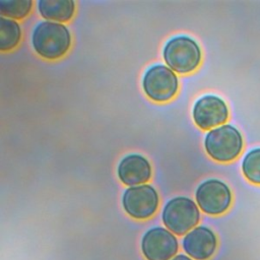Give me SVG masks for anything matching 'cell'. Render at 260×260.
Listing matches in <instances>:
<instances>
[{
	"label": "cell",
	"mask_w": 260,
	"mask_h": 260,
	"mask_svg": "<svg viewBox=\"0 0 260 260\" xmlns=\"http://www.w3.org/2000/svg\"><path fill=\"white\" fill-rule=\"evenodd\" d=\"M31 44L38 55L45 59L55 60L68 52L71 36L68 28L60 22L42 21L32 31Z\"/></svg>",
	"instance_id": "6da1fadb"
},
{
	"label": "cell",
	"mask_w": 260,
	"mask_h": 260,
	"mask_svg": "<svg viewBox=\"0 0 260 260\" xmlns=\"http://www.w3.org/2000/svg\"><path fill=\"white\" fill-rule=\"evenodd\" d=\"M204 147L211 158L226 162L239 156L243 148V138L234 126L221 125L206 134Z\"/></svg>",
	"instance_id": "7a4b0ae2"
},
{
	"label": "cell",
	"mask_w": 260,
	"mask_h": 260,
	"mask_svg": "<svg viewBox=\"0 0 260 260\" xmlns=\"http://www.w3.org/2000/svg\"><path fill=\"white\" fill-rule=\"evenodd\" d=\"M164 59L172 70L185 74L198 67L201 61V51L193 39L179 36L171 39L166 44Z\"/></svg>",
	"instance_id": "3957f363"
},
{
	"label": "cell",
	"mask_w": 260,
	"mask_h": 260,
	"mask_svg": "<svg viewBox=\"0 0 260 260\" xmlns=\"http://www.w3.org/2000/svg\"><path fill=\"white\" fill-rule=\"evenodd\" d=\"M164 224L176 235L189 233L199 221L200 212L193 200L187 197H175L167 202L162 209Z\"/></svg>",
	"instance_id": "277c9868"
},
{
	"label": "cell",
	"mask_w": 260,
	"mask_h": 260,
	"mask_svg": "<svg viewBox=\"0 0 260 260\" xmlns=\"http://www.w3.org/2000/svg\"><path fill=\"white\" fill-rule=\"evenodd\" d=\"M142 86L145 94L157 103L168 102L178 90V78L173 70L165 65L151 66L144 74Z\"/></svg>",
	"instance_id": "5b68a950"
},
{
	"label": "cell",
	"mask_w": 260,
	"mask_h": 260,
	"mask_svg": "<svg viewBox=\"0 0 260 260\" xmlns=\"http://www.w3.org/2000/svg\"><path fill=\"white\" fill-rule=\"evenodd\" d=\"M195 198L201 210L210 215L225 212L232 203L230 188L216 179H209L201 183L196 189Z\"/></svg>",
	"instance_id": "8992f818"
},
{
	"label": "cell",
	"mask_w": 260,
	"mask_h": 260,
	"mask_svg": "<svg viewBox=\"0 0 260 260\" xmlns=\"http://www.w3.org/2000/svg\"><path fill=\"white\" fill-rule=\"evenodd\" d=\"M158 202L156 190L147 184L129 187L122 197L124 210L136 219L152 216L158 207Z\"/></svg>",
	"instance_id": "52a82bcc"
},
{
	"label": "cell",
	"mask_w": 260,
	"mask_h": 260,
	"mask_svg": "<svg viewBox=\"0 0 260 260\" xmlns=\"http://www.w3.org/2000/svg\"><path fill=\"white\" fill-rule=\"evenodd\" d=\"M141 250L147 260H171L178 251V241L170 231L156 226L143 235Z\"/></svg>",
	"instance_id": "ba28073f"
},
{
	"label": "cell",
	"mask_w": 260,
	"mask_h": 260,
	"mask_svg": "<svg viewBox=\"0 0 260 260\" xmlns=\"http://www.w3.org/2000/svg\"><path fill=\"white\" fill-rule=\"evenodd\" d=\"M229 109L226 104L219 96L204 95L200 98L193 107V119L195 124L208 130L226 122Z\"/></svg>",
	"instance_id": "9c48e42d"
},
{
	"label": "cell",
	"mask_w": 260,
	"mask_h": 260,
	"mask_svg": "<svg viewBox=\"0 0 260 260\" xmlns=\"http://www.w3.org/2000/svg\"><path fill=\"white\" fill-rule=\"evenodd\" d=\"M217 240L214 233L206 226H196L183 239L184 251L195 260H207L215 252Z\"/></svg>",
	"instance_id": "30bf717a"
},
{
	"label": "cell",
	"mask_w": 260,
	"mask_h": 260,
	"mask_svg": "<svg viewBox=\"0 0 260 260\" xmlns=\"http://www.w3.org/2000/svg\"><path fill=\"white\" fill-rule=\"evenodd\" d=\"M118 177L123 184L130 187L143 185L151 177L150 164L140 154H129L120 161Z\"/></svg>",
	"instance_id": "8fae6325"
},
{
	"label": "cell",
	"mask_w": 260,
	"mask_h": 260,
	"mask_svg": "<svg viewBox=\"0 0 260 260\" xmlns=\"http://www.w3.org/2000/svg\"><path fill=\"white\" fill-rule=\"evenodd\" d=\"M38 9L48 21L66 22L73 17L75 3L72 0H40Z\"/></svg>",
	"instance_id": "7c38bea8"
},
{
	"label": "cell",
	"mask_w": 260,
	"mask_h": 260,
	"mask_svg": "<svg viewBox=\"0 0 260 260\" xmlns=\"http://www.w3.org/2000/svg\"><path fill=\"white\" fill-rule=\"evenodd\" d=\"M21 38L19 24L14 20L4 16L0 17V50L9 51L15 48Z\"/></svg>",
	"instance_id": "4fadbf2b"
},
{
	"label": "cell",
	"mask_w": 260,
	"mask_h": 260,
	"mask_svg": "<svg viewBox=\"0 0 260 260\" xmlns=\"http://www.w3.org/2000/svg\"><path fill=\"white\" fill-rule=\"evenodd\" d=\"M31 7V0H0L1 15L10 19L24 18L30 12Z\"/></svg>",
	"instance_id": "5bb4252c"
},
{
	"label": "cell",
	"mask_w": 260,
	"mask_h": 260,
	"mask_svg": "<svg viewBox=\"0 0 260 260\" xmlns=\"http://www.w3.org/2000/svg\"><path fill=\"white\" fill-rule=\"evenodd\" d=\"M242 171L251 183L260 185V148H255L245 155Z\"/></svg>",
	"instance_id": "9a60e30c"
},
{
	"label": "cell",
	"mask_w": 260,
	"mask_h": 260,
	"mask_svg": "<svg viewBox=\"0 0 260 260\" xmlns=\"http://www.w3.org/2000/svg\"><path fill=\"white\" fill-rule=\"evenodd\" d=\"M171 260H192V259L189 258L188 256L184 255V254H179V255L173 257Z\"/></svg>",
	"instance_id": "2e32d148"
}]
</instances>
